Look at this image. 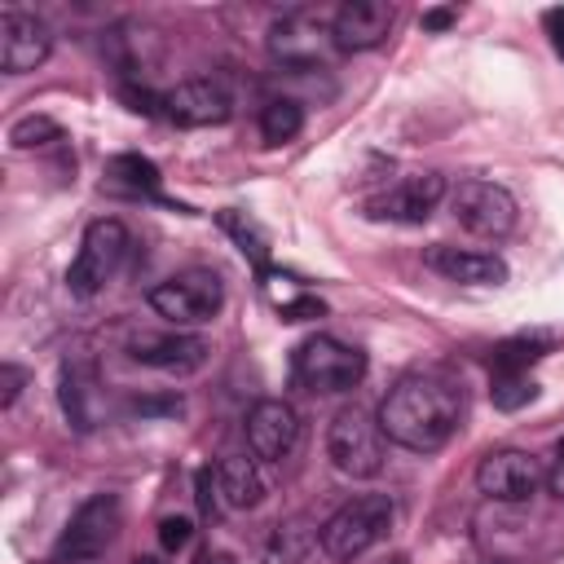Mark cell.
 Here are the masks:
<instances>
[{
    "label": "cell",
    "instance_id": "obj_13",
    "mask_svg": "<svg viewBox=\"0 0 564 564\" xmlns=\"http://www.w3.org/2000/svg\"><path fill=\"white\" fill-rule=\"evenodd\" d=\"M441 198H445V176H441V172H410V176H401L392 189L375 194V198L366 203V212H370L375 220L423 225V220L436 212Z\"/></svg>",
    "mask_w": 564,
    "mask_h": 564
},
{
    "label": "cell",
    "instance_id": "obj_9",
    "mask_svg": "<svg viewBox=\"0 0 564 564\" xmlns=\"http://www.w3.org/2000/svg\"><path fill=\"white\" fill-rule=\"evenodd\" d=\"M449 207H454V220L476 238H507L520 216L511 189H502L494 181H463L449 194Z\"/></svg>",
    "mask_w": 564,
    "mask_h": 564
},
{
    "label": "cell",
    "instance_id": "obj_26",
    "mask_svg": "<svg viewBox=\"0 0 564 564\" xmlns=\"http://www.w3.org/2000/svg\"><path fill=\"white\" fill-rule=\"evenodd\" d=\"M189 538H194V529H189V520H185V516H167V520H159V546H163L167 555L185 551V546H189Z\"/></svg>",
    "mask_w": 564,
    "mask_h": 564
},
{
    "label": "cell",
    "instance_id": "obj_3",
    "mask_svg": "<svg viewBox=\"0 0 564 564\" xmlns=\"http://www.w3.org/2000/svg\"><path fill=\"white\" fill-rule=\"evenodd\" d=\"M392 520H397V502H392L388 494H361V498L344 502V507L322 524V542H317V546H322L330 560L348 564V560L366 555L375 542H383L388 529H392Z\"/></svg>",
    "mask_w": 564,
    "mask_h": 564
},
{
    "label": "cell",
    "instance_id": "obj_27",
    "mask_svg": "<svg viewBox=\"0 0 564 564\" xmlns=\"http://www.w3.org/2000/svg\"><path fill=\"white\" fill-rule=\"evenodd\" d=\"M22 383H26V370L13 366V361H4V366H0V410H9V405L18 401Z\"/></svg>",
    "mask_w": 564,
    "mask_h": 564
},
{
    "label": "cell",
    "instance_id": "obj_35",
    "mask_svg": "<svg viewBox=\"0 0 564 564\" xmlns=\"http://www.w3.org/2000/svg\"><path fill=\"white\" fill-rule=\"evenodd\" d=\"M489 564H507V560H489Z\"/></svg>",
    "mask_w": 564,
    "mask_h": 564
},
{
    "label": "cell",
    "instance_id": "obj_4",
    "mask_svg": "<svg viewBox=\"0 0 564 564\" xmlns=\"http://www.w3.org/2000/svg\"><path fill=\"white\" fill-rule=\"evenodd\" d=\"M150 308L167 317L176 330L203 326L225 308V282L216 269H181L150 286Z\"/></svg>",
    "mask_w": 564,
    "mask_h": 564
},
{
    "label": "cell",
    "instance_id": "obj_22",
    "mask_svg": "<svg viewBox=\"0 0 564 564\" xmlns=\"http://www.w3.org/2000/svg\"><path fill=\"white\" fill-rule=\"evenodd\" d=\"M313 542H322V529H308L304 516L278 524V529H273V564H300Z\"/></svg>",
    "mask_w": 564,
    "mask_h": 564
},
{
    "label": "cell",
    "instance_id": "obj_16",
    "mask_svg": "<svg viewBox=\"0 0 564 564\" xmlns=\"http://www.w3.org/2000/svg\"><path fill=\"white\" fill-rule=\"evenodd\" d=\"M128 352L132 361L141 366H154V370H167V375H189L207 361V339L203 335H189V330H141L128 339Z\"/></svg>",
    "mask_w": 564,
    "mask_h": 564
},
{
    "label": "cell",
    "instance_id": "obj_17",
    "mask_svg": "<svg viewBox=\"0 0 564 564\" xmlns=\"http://www.w3.org/2000/svg\"><path fill=\"white\" fill-rule=\"evenodd\" d=\"M423 264L436 269L449 282H463V286H498V282H507V260L494 256V251H467V247L436 242V247L423 251Z\"/></svg>",
    "mask_w": 564,
    "mask_h": 564
},
{
    "label": "cell",
    "instance_id": "obj_25",
    "mask_svg": "<svg viewBox=\"0 0 564 564\" xmlns=\"http://www.w3.org/2000/svg\"><path fill=\"white\" fill-rule=\"evenodd\" d=\"M57 137H62V128L53 119H44V115H26V119H18L9 128L13 150H31V145H44V141H57Z\"/></svg>",
    "mask_w": 564,
    "mask_h": 564
},
{
    "label": "cell",
    "instance_id": "obj_30",
    "mask_svg": "<svg viewBox=\"0 0 564 564\" xmlns=\"http://www.w3.org/2000/svg\"><path fill=\"white\" fill-rule=\"evenodd\" d=\"M322 313V304L317 300H295V304H282V317L286 322H304V317H317Z\"/></svg>",
    "mask_w": 564,
    "mask_h": 564
},
{
    "label": "cell",
    "instance_id": "obj_1",
    "mask_svg": "<svg viewBox=\"0 0 564 564\" xmlns=\"http://www.w3.org/2000/svg\"><path fill=\"white\" fill-rule=\"evenodd\" d=\"M458 423H463V392L454 379L432 375V370L401 375L379 401L383 436L414 454H436L441 445H449Z\"/></svg>",
    "mask_w": 564,
    "mask_h": 564
},
{
    "label": "cell",
    "instance_id": "obj_32",
    "mask_svg": "<svg viewBox=\"0 0 564 564\" xmlns=\"http://www.w3.org/2000/svg\"><path fill=\"white\" fill-rule=\"evenodd\" d=\"M546 485H551V494H555V498L564 502V458H560V463L551 467V476H546Z\"/></svg>",
    "mask_w": 564,
    "mask_h": 564
},
{
    "label": "cell",
    "instance_id": "obj_19",
    "mask_svg": "<svg viewBox=\"0 0 564 564\" xmlns=\"http://www.w3.org/2000/svg\"><path fill=\"white\" fill-rule=\"evenodd\" d=\"M97 375H93V366H79V361H66L62 366V410H66V419L79 427V432H88V427H97Z\"/></svg>",
    "mask_w": 564,
    "mask_h": 564
},
{
    "label": "cell",
    "instance_id": "obj_14",
    "mask_svg": "<svg viewBox=\"0 0 564 564\" xmlns=\"http://www.w3.org/2000/svg\"><path fill=\"white\" fill-rule=\"evenodd\" d=\"M392 22H397V4L388 0H344L330 13V35L339 53H366L388 40Z\"/></svg>",
    "mask_w": 564,
    "mask_h": 564
},
{
    "label": "cell",
    "instance_id": "obj_31",
    "mask_svg": "<svg viewBox=\"0 0 564 564\" xmlns=\"http://www.w3.org/2000/svg\"><path fill=\"white\" fill-rule=\"evenodd\" d=\"M449 22H454V9H427V13H423V26H427V31H441V26H449Z\"/></svg>",
    "mask_w": 564,
    "mask_h": 564
},
{
    "label": "cell",
    "instance_id": "obj_20",
    "mask_svg": "<svg viewBox=\"0 0 564 564\" xmlns=\"http://www.w3.org/2000/svg\"><path fill=\"white\" fill-rule=\"evenodd\" d=\"M106 185L123 194H154L159 189V167L141 154H115L106 163Z\"/></svg>",
    "mask_w": 564,
    "mask_h": 564
},
{
    "label": "cell",
    "instance_id": "obj_33",
    "mask_svg": "<svg viewBox=\"0 0 564 564\" xmlns=\"http://www.w3.org/2000/svg\"><path fill=\"white\" fill-rule=\"evenodd\" d=\"M198 564H229V560H225V555H203Z\"/></svg>",
    "mask_w": 564,
    "mask_h": 564
},
{
    "label": "cell",
    "instance_id": "obj_11",
    "mask_svg": "<svg viewBox=\"0 0 564 564\" xmlns=\"http://www.w3.org/2000/svg\"><path fill=\"white\" fill-rule=\"evenodd\" d=\"M300 445V414L282 397H264L247 410V449L260 463H282Z\"/></svg>",
    "mask_w": 564,
    "mask_h": 564
},
{
    "label": "cell",
    "instance_id": "obj_34",
    "mask_svg": "<svg viewBox=\"0 0 564 564\" xmlns=\"http://www.w3.org/2000/svg\"><path fill=\"white\" fill-rule=\"evenodd\" d=\"M560 458H564V441H560Z\"/></svg>",
    "mask_w": 564,
    "mask_h": 564
},
{
    "label": "cell",
    "instance_id": "obj_28",
    "mask_svg": "<svg viewBox=\"0 0 564 564\" xmlns=\"http://www.w3.org/2000/svg\"><path fill=\"white\" fill-rule=\"evenodd\" d=\"M198 507H203V516H212L220 502H216V476H212V467H203L198 471Z\"/></svg>",
    "mask_w": 564,
    "mask_h": 564
},
{
    "label": "cell",
    "instance_id": "obj_2",
    "mask_svg": "<svg viewBox=\"0 0 564 564\" xmlns=\"http://www.w3.org/2000/svg\"><path fill=\"white\" fill-rule=\"evenodd\" d=\"M326 454L335 463L339 476L348 480H370L383 471L388 463V436L379 427V414L361 410V405H348L330 419L326 427Z\"/></svg>",
    "mask_w": 564,
    "mask_h": 564
},
{
    "label": "cell",
    "instance_id": "obj_8",
    "mask_svg": "<svg viewBox=\"0 0 564 564\" xmlns=\"http://www.w3.org/2000/svg\"><path fill=\"white\" fill-rule=\"evenodd\" d=\"M269 53L282 62V66H322L335 48V35H330V18L317 13V9H291L282 13L273 26H269Z\"/></svg>",
    "mask_w": 564,
    "mask_h": 564
},
{
    "label": "cell",
    "instance_id": "obj_7",
    "mask_svg": "<svg viewBox=\"0 0 564 564\" xmlns=\"http://www.w3.org/2000/svg\"><path fill=\"white\" fill-rule=\"evenodd\" d=\"M123 524V502L119 494H93L88 502H79V511L66 520L57 546H53V564H84V560H97L115 533Z\"/></svg>",
    "mask_w": 564,
    "mask_h": 564
},
{
    "label": "cell",
    "instance_id": "obj_29",
    "mask_svg": "<svg viewBox=\"0 0 564 564\" xmlns=\"http://www.w3.org/2000/svg\"><path fill=\"white\" fill-rule=\"evenodd\" d=\"M546 35H551V44H555V53L564 57V9H546Z\"/></svg>",
    "mask_w": 564,
    "mask_h": 564
},
{
    "label": "cell",
    "instance_id": "obj_15",
    "mask_svg": "<svg viewBox=\"0 0 564 564\" xmlns=\"http://www.w3.org/2000/svg\"><path fill=\"white\" fill-rule=\"evenodd\" d=\"M159 106L181 128H216V123H225L234 115V97L216 79H185V84L167 88L159 97Z\"/></svg>",
    "mask_w": 564,
    "mask_h": 564
},
{
    "label": "cell",
    "instance_id": "obj_12",
    "mask_svg": "<svg viewBox=\"0 0 564 564\" xmlns=\"http://www.w3.org/2000/svg\"><path fill=\"white\" fill-rule=\"evenodd\" d=\"M542 485V467L524 449H489L476 467V489L494 502H529Z\"/></svg>",
    "mask_w": 564,
    "mask_h": 564
},
{
    "label": "cell",
    "instance_id": "obj_18",
    "mask_svg": "<svg viewBox=\"0 0 564 564\" xmlns=\"http://www.w3.org/2000/svg\"><path fill=\"white\" fill-rule=\"evenodd\" d=\"M212 476H216V502H220L225 511H251V507H260V498H264V476H260L256 458H247V454H225V458L212 467Z\"/></svg>",
    "mask_w": 564,
    "mask_h": 564
},
{
    "label": "cell",
    "instance_id": "obj_23",
    "mask_svg": "<svg viewBox=\"0 0 564 564\" xmlns=\"http://www.w3.org/2000/svg\"><path fill=\"white\" fill-rule=\"evenodd\" d=\"M538 357H542V339L520 335V339H507V344H498V348H494L489 370H494V375H524Z\"/></svg>",
    "mask_w": 564,
    "mask_h": 564
},
{
    "label": "cell",
    "instance_id": "obj_21",
    "mask_svg": "<svg viewBox=\"0 0 564 564\" xmlns=\"http://www.w3.org/2000/svg\"><path fill=\"white\" fill-rule=\"evenodd\" d=\"M300 128H304V106H300L295 97H273V101H264V110H260V137H264L269 145H282V141H291V137H300Z\"/></svg>",
    "mask_w": 564,
    "mask_h": 564
},
{
    "label": "cell",
    "instance_id": "obj_6",
    "mask_svg": "<svg viewBox=\"0 0 564 564\" xmlns=\"http://www.w3.org/2000/svg\"><path fill=\"white\" fill-rule=\"evenodd\" d=\"M123 256H128V225H123V220H115V216L93 220V225L84 229L79 251H75L70 273H66L70 295H75V300H93V295H97V291L119 273Z\"/></svg>",
    "mask_w": 564,
    "mask_h": 564
},
{
    "label": "cell",
    "instance_id": "obj_24",
    "mask_svg": "<svg viewBox=\"0 0 564 564\" xmlns=\"http://www.w3.org/2000/svg\"><path fill=\"white\" fill-rule=\"evenodd\" d=\"M533 392H538V383L529 379V370L524 375H494V383H489V397L498 410H520L533 401Z\"/></svg>",
    "mask_w": 564,
    "mask_h": 564
},
{
    "label": "cell",
    "instance_id": "obj_10",
    "mask_svg": "<svg viewBox=\"0 0 564 564\" xmlns=\"http://www.w3.org/2000/svg\"><path fill=\"white\" fill-rule=\"evenodd\" d=\"M48 53H53V31L44 26V18H35L31 9L4 4L0 9V66L9 75H26L44 66Z\"/></svg>",
    "mask_w": 564,
    "mask_h": 564
},
{
    "label": "cell",
    "instance_id": "obj_5",
    "mask_svg": "<svg viewBox=\"0 0 564 564\" xmlns=\"http://www.w3.org/2000/svg\"><path fill=\"white\" fill-rule=\"evenodd\" d=\"M291 370H295V383L300 388H308L317 397H330V392H348V388L361 383L366 352L352 348V344H344V339H335V335H313V339H304L295 348Z\"/></svg>",
    "mask_w": 564,
    "mask_h": 564
}]
</instances>
